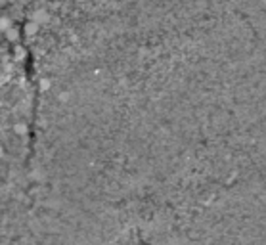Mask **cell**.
<instances>
[{
    "instance_id": "obj_2",
    "label": "cell",
    "mask_w": 266,
    "mask_h": 245,
    "mask_svg": "<svg viewBox=\"0 0 266 245\" xmlns=\"http://www.w3.org/2000/svg\"><path fill=\"white\" fill-rule=\"evenodd\" d=\"M6 36H8L10 40H16V38H18V31H16V29H10V31H6Z\"/></svg>"
},
{
    "instance_id": "obj_1",
    "label": "cell",
    "mask_w": 266,
    "mask_h": 245,
    "mask_svg": "<svg viewBox=\"0 0 266 245\" xmlns=\"http://www.w3.org/2000/svg\"><path fill=\"white\" fill-rule=\"evenodd\" d=\"M0 29L6 33V31H10L12 29V23H10V19L8 18H0Z\"/></svg>"
},
{
    "instance_id": "obj_3",
    "label": "cell",
    "mask_w": 266,
    "mask_h": 245,
    "mask_svg": "<svg viewBox=\"0 0 266 245\" xmlns=\"http://www.w3.org/2000/svg\"><path fill=\"white\" fill-rule=\"evenodd\" d=\"M25 31H27L29 35H31V33H35V31H36V23H35V21H31V23L25 27Z\"/></svg>"
}]
</instances>
